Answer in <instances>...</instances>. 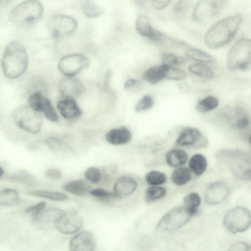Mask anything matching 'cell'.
<instances>
[{
  "instance_id": "obj_43",
  "label": "cell",
  "mask_w": 251,
  "mask_h": 251,
  "mask_svg": "<svg viewBox=\"0 0 251 251\" xmlns=\"http://www.w3.org/2000/svg\"><path fill=\"white\" fill-rule=\"evenodd\" d=\"M46 206V202L45 201H41L27 207L25 210V212L33 217L39 214L45 209Z\"/></svg>"
},
{
  "instance_id": "obj_27",
  "label": "cell",
  "mask_w": 251,
  "mask_h": 251,
  "mask_svg": "<svg viewBox=\"0 0 251 251\" xmlns=\"http://www.w3.org/2000/svg\"><path fill=\"white\" fill-rule=\"evenodd\" d=\"M27 195L43 198L55 201H62L68 200V196L59 191L48 190H36L27 192Z\"/></svg>"
},
{
  "instance_id": "obj_6",
  "label": "cell",
  "mask_w": 251,
  "mask_h": 251,
  "mask_svg": "<svg viewBox=\"0 0 251 251\" xmlns=\"http://www.w3.org/2000/svg\"><path fill=\"white\" fill-rule=\"evenodd\" d=\"M12 117L19 127L31 133L38 132L42 124L41 114L29 105L16 107L12 112Z\"/></svg>"
},
{
  "instance_id": "obj_16",
  "label": "cell",
  "mask_w": 251,
  "mask_h": 251,
  "mask_svg": "<svg viewBox=\"0 0 251 251\" xmlns=\"http://www.w3.org/2000/svg\"><path fill=\"white\" fill-rule=\"evenodd\" d=\"M58 89L63 96L70 99L78 98L85 91L82 83L72 76L62 78L58 83Z\"/></svg>"
},
{
  "instance_id": "obj_52",
  "label": "cell",
  "mask_w": 251,
  "mask_h": 251,
  "mask_svg": "<svg viewBox=\"0 0 251 251\" xmlns=\"http://www.w3.org/2000/svg\"><path fill=\"white\" fill-rule=\"evenodd\" d=\"M4 173V171L3 170L1 166L0 167V176L1 177Z\"/></svg>"
},
{
  "instance_id": "obj_29",
  "label": "cell",
  "mask_w": 251,
  "mask_h": 251,
  "mask_svg": "<svg viewBox=\"0 0 251 251\" xmlns=\"http://www.w3.org/2000/svg\"><path fill=\"white\" fill-rule=\"evenodd\" d=\"M20 201L18 192L12 188L2 189L0 193V204L3 206H9L17 204Z\"/></svg>"
},
{
  "instance_id": "obj_36",
  "label": "cell",
  "mask_w": 251,
  "mask_h": 251,
  "mask_svg": "<svg viewBox=\"0 0 251 251\" xmlns=\"http://www.w3.org/2000/svg\"><path fill=\"white\" fill-rule=\"evenodd\" d=\"M166 194V190L164 187L158 186H151L146 189L145 197L146 201H151L162 198Z\"/></svg>"
},
{
  "instance_id": "obj_41",
  "label": "cell",
  "mask_w": 251,
  "mask_h": 251,
  "mask_svg": "<svg viewBox=\"0 0 251 251\" xmlns=\"http://www.w3.org/2000/svg\"><path fill=\"white\" fill-rule=\"evenodd\" d=\"M153 103V99L151 95H144L137 102L135 106V111L139 112L148 110L152 107Z\"/></svg>"
},
{
  "instance_id": "obj_47",
  "label": "cell",
  "mask_w": 251,
  "mask_h": 251,
  "mask_svg": "<svg viewBox=\"0 0 251 251\" xmlns=\"http://www.w3.org/2000/svg\"><path fill=\"white\" fill-rule=\"evenodd\" d=\"M172 0H150L152 6L156 9L161 10L165 9Z\"/></svg>"
},
{
  "instance_id": "obj_9",
  "label": "cell",
  "mask_w": 251,
  "mask_h": 251,
  "mask_svg": "<svg viewBox=\"0 0 251 251\" xmlns=\"http://www.w3.org/2000/svg\"><path fill=\"white\" fill-rule=\"evenodd\" d=\"M48 26L52 37L59 38L73 32L77 28V23L71 16L58 14L50 18Z\"/></svg>"
},
{
  "instance_id": "obj_18",
  "label": "cell",
  "mask_w": 251,
  "mask_h": 251,
  "mask_svg": "<svg viewBox=\"0 0 251 251\" xmlns=\"http://www.w3.org/2000/svg\"><path fill=\"white\" fill-rule=\"evenodd\" d=\"M137 185L134 178L129 176H121L116 180L113 192L117 198L126 197L133 193L136 190Z\"/></svg>"
},
{
  "instance_id": "obj_45",
  "label": "cell",
  "mask_w": 251,
  "mask_h": 251,
  "mask_svg": "<svg viewBox=\"0 0 251 251\" xmlns=\"http://www.w3.org/2000/svg\"><path fill=\"white\" fill-rule=\"evenodd\" d=\"M45 176L50 179L59 180L62 177V172L57 169H50L45 173Z\"/></svg>"
},
{
  "instance_id": "obj_25",
  "label": "cell",
  "mask_w": 251,
  "mask_h": 251,
  "mask_svg": "<svg viewBox=\"0 0 251 251\" xmlns=\"http://www.w3.org/2000/svg\"><path fill=\"white\" fill-rule=\"evenodd\" d=\"M164 64L156 65L147 70L142 75V79L155 85L165 79Z\"/></svg>"
},
{
  "instance_id": "obj_5",
  "label": "cell",
  "mask_w": 251,
  "mask_h": 251,
  "mask_svg": "<svg viewBox=\"0 0 251 251\" xmlns=\"http://www.w3.org/2000/svg\"><path fill=\"white\" fill-rule=\"evenodd\" d=\"M226 66L232 71H244L251 66V39L242 38L230 48L227 55Z\"/></svg>"
},
{
  "instance_id": "obj_38",
  "label": "cell",
  "mask_w": 251,
  "mask_h": 251,
  "mask_svg": "<svg viewBox=\"0 0 251 251\" xmlns=\"http://www.w3.org/2000/svg\"><path fill=\"white\" fill-rule=\"evenodd\" d=\"M183 203L184 205L191 209L196 214L198 211V208L201 203V199L198 193L192 192L184 197Z\"/></svg>"
},
{
  "instance_id": "obj_3",
  "label": "cell",
  "mask_w": 251,
  "mask_h": 251,
  "mask_svg": "<svg viewBox=\"0 0 251 251\" xmlns=\"http://www.w3.org/2000/svg\"><path fill=\"white\" fill-rule=\"evenodd\" d=\"M44 8L38 0H26L11 11L9 20L14 25L25 26L36 23L42 16Z\"/></svg>"
},
{
  "instance_id": "obj_11",
  "label": "cell",
  "mask_w": 251,
  "mask_h": 251,
  "mask_svg": "<svg viewBox=\"0 0 251 251\" xmlns=\"http://www.w3.org/2000/svg\"><path fill=\"white\" fill-rule=\"evenodd\" d=\"M176 143L180 146L200 148L207 147L208 141L198 128L187 127L181 131Z\"/></svg>"
},
{
  "instance_id": "obj_12",
  "label": "cell",
  "mask_w": 251,
  "mask_h": 251,
  "mask_svg": "<svg viewBox=\"0 0 251 251\" xmlns=\"http://www.w3.org/2000/svg\"><path fill=\"white\" fill-rule=\"evenodd\" d=\"M28 105L38 112H42L49 120L55 122L58 116L50 100L41 92H35L30 95Z\"/></svg>"
},
{
  "instance_id": "obj_7",
  "label": "cell",
  "mask_w": 251,
  "mask_h": 251,
  "mask_svg": "<svg viewBox=\"0 0 251 251\" xmlns=\"http://www.w3.org/2000/svg\"><path fill=\"white\" fill-rule=\"evenodd\" d=\"M223 223L225 228L232 233L243 232L251 225V213L245 207H235L226 214Z\"/></svg>"
},
{
  "instance_id": "obj_26",
  "label": "cell",
  "mask_w": 251,
  "mask_h": 251,
  "mask_svg": "<svg viewBox=\"0 0 251 251\" xmlns=\"http://www.w3.org/2000/svg\"><path fill=\"white\" fill-rule=\"evenodd\" d=\"M207 163L204 156L197 153L193 155L189 162V168L196 176L201 175L207 168Z\"/></svg>"
},
{
  "instance_id": "obj_4",
  "label": "cell",
  "mask_w": 251,
  "mask_h": 251,
  "mask_svg": "<svg viewBox=\"0 0 251 251\" xmlns=\"http://www.w3.org/2000/svg\"><path fill=\"white\" fill-rule=\"evenodd\" d=\"M195 214L185 205L174 207L163 216L156 226V230L163 233L174 232L186 224Z\"/></svg>"
},
{
  "instance_id": "obj_31",
  "label": "cell",
  "mask_w": 251,
  "mask_h": 251,
  "mask_svg": "<svg viewBox=\"0 0 251 251\" xmlns=\"http://www.w3.org/2000/svg\"><path fill=\"white\" fill-rule=\"evenodd\" d=\"M189 71L192 74L199 77L212 79L215 77L213 71L207 65L198 63L189 66Z\"/></svg>"
},
{
  "instance_id": "obj_21",
  "label": "cell",
  "mask_w": 251,
  "mask_h": 251,
  "mask_svg": "<svg viewBox=\"0 0 251 251\" xmlns=\"http://www.w3.org/2000/svg\"><path fill=\"white\" fill-rule=\"evenodd\" d=\"M215 156L219 160L234 159L241 160L247 163L251 164V154L234 149H224L218 151Z\"/></svg>"
},
{
  "instance_id": "obj_44",
  "label": "cell",
  "mask_w": 251,
  "mask_h": 251,
  "mask_svg": "<svg viewBox=\"0 0 251 251\" xmlns=\"http://www.w3.org/2000/svg\"><path fill=\"white\" fill-rule=\"evenodd\" d=\"M89 193L98 198L103 199L107 198H117L114 193L106 191L102 188H97L92 189L90 191Z\"/></svg>"
},
{
  "instance_id": "obj_14",
  "label": "cell",
  "mask_w": 251,
  "mask_h": 251,
  "mask_svg": "<svg viewBox=\"0 0 251 251\" xmlns=\"http://www.w3.org/2000/svg\"><path fill=\"white\" fill-rule=\"evenodd\" d=\"M97 246L93 234L86 230L81 231L70 240L69 248L71 251H93Z\"/></svg>"
},
{
  "instance_id": "obj_10",
  "label": "cell",
  "mask_w": 251,
  "mask_h": 251,
  "mask_svg": "<svg viewBox=\"0 0 251 251\" xmlns=\"http://www.w3.org/2000/svg\"><path fill=\"white\" fill-rule=\"evenodd\" d=\"M89 63V60L85 55L73 54L62 58L58 63V68L63 75L73 76L86 68Z\"/></svg>"
},
{
  "instance_id": "obj_17",
  "label": "cell",
  "mask_w": 251,
  "mask_h": 251,
  "mask_svg": "<svg viewBox=\"0 0 251 251\" xmlns=\"http://www.w3.org/2000/svg\"><path fill=\"white\" fill-rule=\"evenodd\" d=\"M135 28L141 36L159 44L164 34L153 28L148 17L145 15H139L135 22Z\"/></svg>"
},
{
  "instance_id": "obj_42",
  "label": "cell",
  "mask_w": 251,
  "mask_h": 251,
  "mask_svg": "<svg viewBox=\"0 0 251 251\" xmlns=\"http://www.w3.org/2000/svg\"><path fill=\"white\" fill-rule=\"evenodd\" d=\"M84 176L87 180L94 183L100 182L101 178L100 171L95 167L87 168L84 173Z\"/></svg>"
},
{
  "instance_id": "obj_46",
  "label": "cell",
  "mask_w": 251,
  "mask_h": 251,
  "mask_svg": "<svg viewBox=\"0 0 251 251\" xmlns=\"http://www.w3.org/2000/svg\"><path fill=\"white\" fill-rule=\"evenodd\" d=\"M229 251H251V246L243 242H237L231 246Z\"/></svg>"
},
{
  "instance_id": "obj_23",
  "label": "cell",
  "mask_w": 251,
  "mask_h": 251,
  "mask_svg": "<svg viewBox=\"0 0 251 251\" xmlns=\"http://www.w3.org/2000/svg\"><path fill=\"white\" fill-rule=\"evenodd\" d=\"M64 190L73 195L82 196L85 195L91 190L90 183L82 179L73 180L63 187Z\"/></svg>"
},
{
  "instance_id": "obj_34",
  "label": "cell",
  "mask_w": 251,
  "mask_h": 251,
  "mask_svg": "<svg viewBox=\"0 0 251 251\" xmlns=\"http://www.w3.org/2000/svg\"><path fill=\"white\" fill-rule=\"evenodd\" d=\"M164 67L165 78L167 79L178 81L183 80L188 76L186 72L172 65L164 64Z\"/></svg>"
},
{
  "instance_id": "obj_53",
  "label": "cell",
  "mask_w": 251,
  "mask_h": 251,
  "mask_svg": "<svg viewBox=\"0 0 251 251\" xmlns=\"http://www.w3.org/2000/svg\"><path fill=\"white\" fill-rule=\"evenodd\" d=\"M249 143H250V144L251 145V135L249 137Z\"/></svg>"
},
{
  "instance_id": "obj_2",
  "label": "cell",
  "mask_w": 251,
  "mask_h": 251,
  "mask_svg": "<svg viewBox=\"0 0 251 251\" xmlns=\"http://www.w3.org/2000/svg\"><path fill=\"white\" fill-rule=\"evenodd\" d=\"M28 57L25 48L17 41L9 43L6 47L1 61L4 75L9 78L20 76L25 71Z\"/></svg>"
},
{
  "instance_id": "obj_15",
  "label": "cell",
  "mask_w": 251,
  "mask_h": 251,
  "mask_svg": "<svg viewBox=\"0 0 251 251\" xmlns=\"http://www.w3.org/2000/svg\"><path fill=\"white\" fill-rule=\"evenodd\" d=\"M229 193L230 189L226 183L222 181L214 182L207 187L204 200L209 204H218L225 201Z\"/></svg>"
},
{
  "instance_id": "obj_24",
  "label": "cell",
  "mask_w": 251,
  "mask_h": 251,
  "mask_svg": "<svg viewBox=\"0 0 251 251\" xmlns=\"http://www.w3.org/2000/svg\"><path fill=\"white\" fill-rule=\"evenodd\" d=\"M188 158L187 153L180 149H173L166 154L165 160L171 167H179L186 163Z\"/></svg>"
},
{
  "instance_id": "obj_8",
  "label": "cell",
  "mask_w": 251,
  "mask_h": 251,
  "mask_svg": "<svg viewBox=\"0 0 251 251\" xmlns=\"http://www.w3.org/2000/svg\"><path fill=\"white\" fill-rule=\"evenodd\" d=\"M226 0H199L192 14L193 21L205 24L215 18L222 10Z\"/></svg>"
},
{
  "instance_id": "obj_19",
  "label": "cell",
  "mask_w": 251,
  "mask_h": 251,
  "mask_svg": "<svg viewBox=\"0 0 251 251\" xmlns=\"http://www.w3.org/2000/svg\"><path fill=\"white\" fill-rule=\"evenodd\" d=\"M131 132L124 126L112 129L105 134V139L107 141L114 145L126 144L131 140Z\"/></svg>"
},
{
  "instance_id": "obj_40",
  "label": "cell",
  "mask_w": 251,
  "mask_h": 251,
  "mask_svg": "<svg viewBox=\"0 0 251 251\" xmlns=\"http://www.w3.org/2000/svg\"><path fill=\"white\" fill-rule=\"evenodd\" d=\"M164 64L169 65H178L186 63L188 60L184 57L179 56L171 53H163L161 57Z\"/></svg>"
},
{
  "instance_id": "obj_51",
  "label": "cell",
  "mask_w": 251,
  "mask_h": 251,
  "mask_svg": "<svg viewBox=\"0 0 251 251\" xmlns=\"http://www.w3.org/2000/svg\"><path fill=\"white\" fill-rule=\"evenodd\" d=\"M12 0H0V3L1 5L4 6L9 3Z\"/></svg>"
},
{
  "instance_id": "obj_33",
  "label": "cell",
  "mask_w": 251,
  "mask_h": 251,
  "mask_svg": "<svg viewBox=\"0 0 251 251\" xmlns=\"http://www.w3.org/2000/svg\"><path fill=\"white\" fill-rule=\"evenodd\" d=\"M82 11L88 17L95 18L101 15L103 9L93 0H86L82 4Z\"/></svg>"
},
{
  "instance_id": "obj_13",
  "label": "cell",
  "mask_w": 251,
  "mask_h": 251,
  "mask_svg": "<svg viewBox=\"0 0 251 251\" xmlns=\"http://www.w3.org/2000/svg\"><path fill=\"white\" fill-rule=\"evenodd\" d=\"M83 225V219L77 212L71 211L55 224L56 229L64 234H72L78 231Z\"/></svg>"
},
{
  "instance_id": "obj_35",
  "label": "cell",
  "mask_w": 251,
  "mask_h": 251,
  "mask_svg": "<svg viewBox=\"0 0 251 251\" xmlns=\"http://www.w3.org/2000/svg\"><path fill=\"white\" fill-rule=\"evenodd\" d=\"M145 178L146 182L151 186H159L165 183L167 180L165 174L157 171L148 172Z\"/></svg>"
},
{
  "instance_id": "obj_32",
  "label": "cell",
  "mask_w": 251,
  "mask_h": 251,
  "mask_svg": "<svg viewBox=\"0 0 251 251\" xmlns=\"http://www.w3.org/2000/svg\"><path fill=\"white\" fill-rule=\"evenodd\" d=\"M219 100L213 96H208L200 100L196 105L197 110L201 113H205L217 108L219 105Z\"/></svg>"
},
{
  "instance_id": "obj_39",
  "label": "cell",
  "mask_w": 251,
  "mask_h": 251,
  "mask_svg": "<svg viewBox=\"0 0 251 251\" xmlns=\"http://www.w3.org/2000/svg\"><path fill=\"white\" fill-rule=\"evenodd\" d=\"M192 0H178L173 7V13L178 18H183L187 14Z\"/></svg>"
},
{
  "instance_id": "obj_50",
  "label": "cell",
  "mask_w": 251,
  "mask_h": 251,
  "mask_svg": "<svg viewBox=\"0 0 251 251\" xmlns=\"http://www.w3.org/2000/svg\"><path fill=\"white\" fill-rule=\"evenodd\" d=\"M147 0H135V2L139 7H143L145 6Z\"/></svg>"
},
{
  "instance_id": "obj_1",
  "label": "cell",
  "mask_w": 251,
  "mask_h": 251,
  "mask_svg": "<svg viewBox=\"0 0 251 251\" xmlns=\"http://www.w3.org/2000/svg\"><path fill=\"white\" fill-rule=\"evenodd\" d=\"M242 23V17L239 14L219 21L207 31L204 36L205 44L212 50L224 47L234 39Z\"/></svg>"
},
{
  "instance_id": "obj_28",
  "label": "cell",
  "mask_w": 251,
  "mask_h": 251,
  "mask_svg": "<svg viewBox=\"0 0 251 251\" xmlns=\"http://www.w3.org/2000/svg\"><path fill=\"white\" fill-rule=\"evenodd\" d=\"M192 178L191 171L185 167H179L173 172L171 180L174 184L182 186L187 183Z\"/></svg>"
},
{
  "instance_id": "obj_49",
  "label": "cell",
  "mask_w": 251,
  "mask_h": 251,
  "mask_svg": "<svg viewBox=\"0 0 251 251\" xmlns=\"http://www.w3.org/2000/svg\"><path fill=\"white\" fill-rule=\"evenodd\" d=\"M242 177L244 179L251 180V168L245 170L242 174Z\"/></svg>"
},
{
  "instance_id": "obj_22",
  "label": "cell",
  "mask_w": 251,
  "mask_h": 251,
  "mask_svg": "<svg viewBox=\"0 0 251 251\" xmlns=\"http://www.w3.org/2000/svg\"><path fill=\"white\" fill-rule=\"evenodd\" d=\"M65 213L63 210L57 208L44 209L38 215L32 217V221L34 223L42 222L55 224Z\"/></svg>"
},
{
  "instance_id": "obj_20",
  "label": "cell",
  "mask_w": 251,
  "mask_h": 251,
  "mask_svg": "<svg viewBox=\"0 0 251 251\" xmlns=\"http://www.w3.org/2000/svg\"><path fill=\"white\" fill-rule=\"evenodd\" d=\"M57 107L61 115L65 119H73L81 115V110L73 99L67 98L59 101Z\"/></svg>"
},
{
  "instance_id": "obj_48",
  "label": "cell",
  "mask_w": 251,
  "mask_h": 251,
  "mask_svg": "<svg viewBox=\"0 0 251 251\" xmlns=\"http://www.w3.org/2000/svg\"><path fill=\"white\" fill-rule=\"evenodd\" d=\"M140 81L137 79L130 78L126 81L124 84V88L125 90L128 91L137 87L140 84Z\"/></svg>"
},
{
  "instance_id": "obj_37",
  "label": "cell",
  "mask_w": 251,
  "mask_h": 251,
  "mask_svg": "<svg viewBox=\"0 0 251 251\" xmlns=\"http://www.w3.org/2000/svg\"><path fill=\"white\" fill-rule=\"evenodd\" d=\"M235 125L239 129L247 128L250 124V119L246 112L240 107L236 108Z\"/></svg>"
},
{
  "instance_id": "obj_30",
  "label": "cell",
  "mask_w": 251,
  "mask_h": 251,
  "mask_svg": "<svg viewBox=\"0 0 251 251\" xmlns=\"http://www.w3.org/2000/svg\"><path fill=\"white\" fill-rule=\"evenodd\" d=\"M185 55L189 58L201 63H212L216 59L208 53L199 49L189 48L185 51Z\"/></svg>"
}]
</instances>
